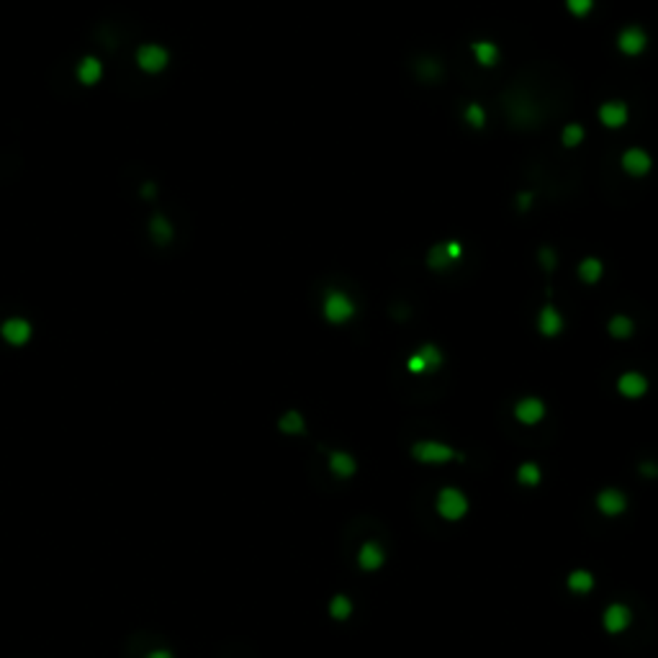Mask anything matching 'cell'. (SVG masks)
<instances>
[{
	"mask_svg": "<svg viewBox=\"0 0 658 658\" xmlns=\"http://www.w3.org/2000/svg\"><path fill=\"white\" fill-rule=\"evenodd\" d=\"M468 496L455 486H442L435 499V510L445 522H460L468 515Z\"/></svg>",
	"mask_w": 658,
	"mask_h": 658,
	"instance_id": "cell-1",
	"label": "cell"
},
{
	"mask_svg": "<svg viewBox=\"0 0 658 658\" xmlns=\"http://www.w3.org/2000/svg\"><path fill=\"white\" fill-rule=\"evenodd\" d=\"M411 458L427 463V466H440V463H450L455 458V450L445 442H437V440H422V442L411 445Z\"/></svg>",
	"mask_w": 658,
	"mask_h": 658,
	"instance_id": "cell-2",
	"label": "cell"
},
{
	"mask_svg": "<svg viewBox=\"0 0 658 658\" xmlns=\"http://www.w3.org/2000/svg\"><path fill=\"white\" fill-rule=\"evenodd\" d=\"M170 64V52L160 44H142L136 49V67L147 75H160Z\"/></svg>",
	"mask_w": 658,
	"mask_h": 658,
	"instance_id": "cell-3",
	"label": "cell"
},
{
	"mask_svg": "<svg viewBox=\"0 0 658 658\" xmlns=\"http://www.w3.org/2000/svg\"><path fill=\"white\" fill-rule=\"evenodd\" d=\"M0 337L13 347H21L34 337V327H31L29 319L23 317H8L3 324H0Z\"/></svg>",
	"mask_w": 658,
	"mask_h": 658,
	"instance_id": "cell-4",
	"label": "cell"
},
{
	"mask_svg": "<svg viewBox=\"0 0 658 658\" xmlns=\"http://www.w3.org/2000/svg\"><path fill=\"white\" fill-rule=\"evenodd\" d=\"M355 306L353 301L347 298V293L342 290H329L324 298V317L332 322V324H342L347 319H353Z\"/></svg>",
	"mask_w": 658,
	"mask_h": 658,
	"instance_id": "cell-5",
	"label": "cell"
},
{
	"mask_svg": "<svg viewBox=\"0 0 658 658\" xmlns=\"http://www.w3.org/2000/svg\"><path fill=\"white\" fill-rule=\"evenodd\" d=\"M630 623H633V612H630V607H625L623 601H612V604L604 609V615H601V625H604V630L612 633V635L625 633V630L630 628Z\"/></svg>",
	"mask_w": 658,
	"mask_h": 658,
	"instance_id": "cell-6",
	"label": "cell"
},
{
	"mask_svg": "<svg viewBox=\"0 0 658 658\" xmlns=\"http://www.w3.org/2000/svg\"><path fill=\"white\" fill-rule=\"evenodd\" d=\"M597 510L604 517H620L628 510V496L623 491H617V488H604V491L597 494Z\"/></svg>",
	"mask_w": 658,
	"mask_h": 658,
	"instance_id": "cell-7",
	"label": "cell"
},
{
	"mask_svg": "<svg viewBox=\"0 0 658 658\" xmlns=\"http://www.w3.org/2000/svg\"><path fill=\"white\" fill-rule=\"evenodd\" d=\"M515 417H517V422H522V425H538L540 419L545 417V404L535 396L522 399V401H517V406H515Z\"/></svg>",
	"mask_w": 658,
	"mask_h": 658,
	"instance_id": "cell-8",
	"label": "cell"
},
{
	"mask_svg": "<svg viewBox=\"0 0 658 658\" xmlns=\"http://www.w3.org/2000/svg\"><path fill=\"white\" fill-rule=\"evenodd\" d=\"M383 563H386V551H383L381 545L373 543V540L360 545V551H358V566H360L363 571H378Z\"/></svg>",
	"mask_w": 658,
	"mask_h": 658,
	"instance_id": "cell-9",
	"label": "cell"
},
{
	"mask_svg": "<svg viewBox=\"0 0 658 658\" xmlns=\"http://www.w3.org/2000/svg\"><path fill=\"white\" fill-rule=\"evenodd\" d=\"M651 155L648 152H643V149H628L623 155V168L630 172L633 177H643L648 175V170H651Z\"/></svg>",
	"mask_w": 658,
	"mask_h": 658,
	"instance_id": "cell-10",
	"label": "cell"
},
{
	"mask_svg": "<svg viewBox=\"0 0 658 658\" xmlns=\"http://www.w3.org/2000/svg\"><path fill=\"white\" fill-rule=\"evenodd\" d=\"M617 391L623 394L625 399H640L648 391V381H645V375L640 373H623L620 375V381H617Z\"/></svg>",
	"mask_w": 658,
	"mask_h": 658,
	"instance_id": "cell-11",
	"label": "cell"
},
{
	"mask_svg": "<svg viewBox=\"0 0 658 658\" xmlns=\"http://www.w3.org/2000/svg\"><path fill=\"white\" fill-rule=\"evenodd\" d=\"M617 44H620V52H625V54H630V57H635V54H640V52L645 49L648 36L638 29V26H630V29H625L623 34H620Z\"/></svg>",
	"mask_w": 658,
	"mask_h": 658,
	"instance_id": "cell-12",
	"label": "cell"
},
{
	"mask_svg": "<svg viewBox=\"0 0 658 658\" xmlns=\"http://www.w3.org/2000/svg\"><path fill=\"white\" fill-rule=\"evenodd\" d=\"M599 119L604 127L609 129H620L628 124V106L620 103V100H612V103H604L599 108Z\"/></svg>",
	"mask_w": 658,
	"mask_h": 658,
	"instance_id": "cell-13",
	"label": "cell"
},
{
	"mask_svg": "<svg viewBox=\"0 0 658 658\" xmlns=\"http://www.w3.org/2000/svg\"><path fill=\"white\" fill-rule=\"evenodd\" d=\"M329 471H332L337 478H353L355 471H358V463H355L353 455L345 453V450H334V453L329 455Z\"/></svg>",
	"mask_w": 658,
	"mask_h": 658,
	"instance_id": "cell-14",
	"label": "cell"
},
{
	"mask_svg": "<svg viewBox=\"0 0 658 658\" xmlns=\"http://www.w3.org/2000/svg\"><path fill=\"white\" fill-rule=\"evenodd\" d=\"M78 80L83 86H95L100 78H103V62L95 57H83L78 62Z\"/></svg>",
	"mask_w": 658,
	"mask_h": 658,
	"instance_id": "cell-15",
	"label": "cell"
},
{
	"mask_svg": "<svg viewBox=\"0 0 658 658\" xmlns=\"http://www.w3.org/2000/svg\"><path fill=\"white\" fill-rule=\"evenodd\" d=\"M566 587L573 594H589L594 589V576L587 568H576V571H571L566 576Z\"/></svg>",
	"mask_w": 658,
	"mask_h": 658,
	"instance_id": "cell-16",
	"label": "cell"
},
{
	"mask_svg": "<svg viewBox=\"0 0 658 658\" xmlns=\"http://www.w3.org/2000/svg\"><path fill=\"white\" fill-rule=\"evenodd\" d=\"M538 327L545 337H556V334H560V329H563V319H560V314L556 312L553 306H545L543 312H540Z\"/></svg>",
	"mask_w": 658,
	"mask_h": 658,
	"instance_id": "cell-17",
	"label": "cell"
},
{
	"mask_svg": "<svg viewBox=\"0 0 658 658\" xmlns=\"http://www.w3.org/2000/svg\"><path fill=\"white\" fill-rule=\"evenodd\" d=\"M149 234H152L160 245H168V242H172V237H175L172 224L165 219V216H155V219H152V224H149Z\"/></svg>",
	"mask_w": 658,
	"mask_h": 658,
	"instance_id": "cell-18",
	"label": "cell"
},
{
	"mask_svg": "<svg viewBox=\"0 0 658 658\" xmlns=\"http://www.w3.org/2000/svg\"><path fill=\"white\" fill-rule=\"evenodd\" d=\"M353 615V599L347 594H337L332 597V601H329V617H334V620H347V617Z\"/></svg>",
	"mask_w": 658,
	"mask_h": 658,
	"instance_id": "cell-19",
	"label": "cell"
},
{
	"mask_svg": "<svg viewBox=\"0 0 658 658\" xmlns=\"http://www.w3.org/2000/svg\"><path fill=\"white\" fill-rule=\"evenodd\" d=\"M474 54H476V59H478V64H483V67H491V64L499 59V49H496L494 44L491 42H476L474 47Z\"/></svg>",
	"mask_w": 658,
	"mask_h": 658,
	"instance_id": "cell-20",
	"label": "cell"
},
{
	"mask_svg": "<svg viewBox=\"0 0 658 658\" xmlns=\"http://www.w3.org/2000/svg\"><path fill=\"white\" fill-rule=\"evenodd\" d=\"M278 427H281V432H286V435H301L304 432V417L298 414V411H286L283 417H281V422H278Z\"/></svg>",
	"mask_w": 658,
	"mask_h": 658,
	"instance_id": "cell-21",
	"label": "cell"
},
{
	"mask_svg": "<svg viewBox=\"0 0 658 658\" xmlns=\"http://www.w3.org/2000/svg\"><path fill=\"white\" fill-rule=\"evenodd\" d=\"M579 276L584 283H597L601 278V262L597 257H587V260L579 265Z\"/></svg>",
	"mask_w": 658,
	"mask_h": 658,
	"instance_id": "cell-22",
	"label": "cell"
},
{
	"mask_svg": "<svg viewBox=\"0 0 658 658\" xmlns=\"http://www.w3.org/2000/svg\"><path fill=\"white\" fill-rule=\"evenodd\" d=\"M609 334L617 337V340H628L630 334H633V319L623 317V314L612 317V322H609Z\"/></svg>",
	"mask_w": 658,
	"mask_h": 658,
	"instance_id": "cell-23",
	"label": "cell"
},
{
	"mask_svg": "<svg viewBox=\"0 0 658 658\" xmlns=\"http://www.w3.org/2000/svg\"><path fill=\"white\" fill-rule=\"evenodd\" d=\"M540 468L535 466V463H522V466L517 468V481L522 483V486H538L540 483Z\"/></svg>",
	"mask_w": 658,
	"mask_h": 658,
	"instance_id": "cell-24",
	"label": "cell"
},
{
	"mask_svg": "<svg viewBox=\"0 0 658 658\" xmlns=\"http://www.w3.org/2000/svg\"><path fill=\"white\" fill-rule=\"evenodd\" d=\"M450 257H447V249L445 245H437V247L430 249V257H427V265H430L432 270H445L447 265H450Z\"/></svg>",
	"mask_w": 658,
	"mask_h": 658,
	"instance_id": "cell-25",
	"label": "cell"
},
{
	"mask_svg": "<svg viewBox=\"0 0 658 658\" xmlns=\"http://www.w3.org/2000/svg\"><path fill=\"white\" fill-rule=\"evenodd\" d=\"M419 353H422V358H425L427 368H430V370H435V368H440V365H442V353H440L435 345H425L422 350H419Z\"/></svg>",
	"mask_w": 658,
	"mask_h": 658,
	"instance_id": "cell-26",
	"label": "cell"
},
{
	"mask_svg": "<svg viewBox=\"0 0 658 658\" xmlns=\"http://www.w3.org/2000/svg\"><path fill=\"white\" fill-rule=\"evenodd\" d=\"M466 119L471 127L481 129L483 124H486V114H483V108L478 106V103H471V106L466 108Z\"/></svg>",
	"mask_w": 658,
	"mask_h": 658,
	"instance_id": "cell-27",
	"label": "cell"
},
{
	"mask_svg": "<svg viewBox=\"0 0 658 658\" xmlns=\"http://www.w3.org/2000/svg\"><path fill=\"white\" fill-rule=\"evenodd\" d=\"M581 139H584V129H581L579 124H568V127L563 129V144H566V147H576Z\"/></svg>",
	"mask_w": 658,
	"mask_h": 658,
	"instance_id": "cell-28",
	"label": "cell"
},
{
	"mask_svg": "<svg viewBox=\"0 0 658 658\" xmlns=\"http://www.w3.org/2000/svg\"><path fill=\"white\" fill-rule=\"evenodd\" d=\"M566 6L573 16H589V11L594 6V0H566Z\"/></svg>",
	"mask_w": 658,
	"mask_h": 658,
	"instance_id": "cell-29",
	"label": "cell"
},
{
	"mask_svg": "<svg viewBox=\"0 0 658 658\" xmlns=\"http://www.w3.org/2000/svg\"><path fill=\"white\" fill-rule=\"evenodd\" d=\"M406 370L409 373H430V368H427V363H425V358H422V353H414L406 360Z\"/></svg>",
	"mask_w": 658,
	"mask_h": 658,
	"instance_id": "cell-30",
	"label": "cell"
},
{
	"mask_svg": "<svg viewBox=\"0 0 658 658\" xmlns=\"http://www.w3.org/2000/svg\"><path fill=\"white\" fill-rule=\"evenodd\" d=\"M445 249H447V257H450V260H453V262H455V260H460V255H463V247H460L458 242H447V245H445Z\"/></svg>",
	"mask_w": 658,
	"mask_h": 658,
	"instance_id": "cell-31",
	"label": "cell"
},
{
	"mask_svg": "<svg viewBox=\"0 0 658 658\" xmlns=\"http://www.w3.org/2000/svg\"><path fill=\"white\" fill-rule=\"evenodd\" d=\"M540 262H543L548 270H553V265H556V257H553L551 249H540Z\"/></svg>",
	"mask_w": 658,
	"mask_h": 658,
	"instance_id": "cell-32",
	"label": "cell"
},
{
	"mask_svg": "<svg viewBox=\"0 0 658 658\" xmlns=\"http://www.w3.org/2000/svg\"><path fill=\"white\" fill-rule=\"evenodd\" d=\"M530 201H532L530 193H519V208H527V206H530Z\"/></svg>",
	"mask_w": 658,
	"mask_h": 658,
	"instance_id": "cell-33",
	"label": "cell"
},
{
	"mask_svg": "<svg viewBox=\"0 0 658 658\" xmlns=\"http://www.w3.org/2000/svg\"><path fill=\"white\" fill-rule=\"evenodd\" d=\"M147 658H172V653L170 651H152Z\"/></svg>",
	"mask_w": 658,
	"mask_h": 658,
	"instance_id": "cell-34",
	"label": "cell"
}]
</instances>
